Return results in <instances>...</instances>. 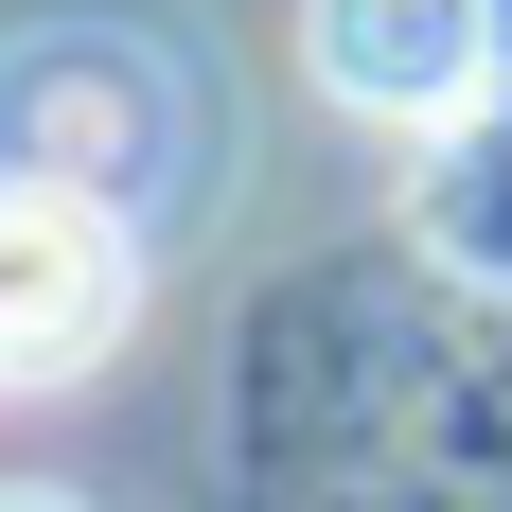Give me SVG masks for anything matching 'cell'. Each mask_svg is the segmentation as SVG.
Masks as SVG:
<instances>
[{"mask_svg": "<svg viewBox=\"0 0 512 512\" xmlns=\"http://www.w3.org/2000/svg\"><path fill=\"white\" fill-rule=\"evenodd\" d=\"M124 318H142L124 212L71 195V177H0V389H71V371H106Z\"/></svg>", "mask_w": 512, "mask_h": 512, "instance_id": "6da1fadb", "label": "cell"}, {"mask_svg": "<svg viewBox=\"0 0 512 512\" xmlns=\"http://www.w3.org/2000/svg\"><path fill=\"white\" fill-rule=\"evenodd\" d=\"M0 512H89V495H53V477H0Z\"/></svg>", "mask_w": 512, "mask_h": 512, "instance_id": "277c9868", "label": "cell"}, {"mask_svg": "<svg viewBox=\"0 0 512 512\" xmlns=\"http://www.w3.org/2000/svg\"><path fill=\"white\" fill-rule=\"evenodd\" d=\"M495 106H512V0H495Z\"/></svg>", "mask_w": 512, "mask_h": 512, "instance_id": "5b68a950", "label": "cell"}, {"mask_svg": "<svg viewBox=\"0 0 512 512\" xmlns=\"http://www.w3.org/2000/svg\"><path fill=\"white\" fill-rule=\"evenodd\" d=\"M0 124H18V177H71V195H177V124H159L142 53L124 36H36L0 71Z\"/></svg>", "mask_w": 512, "mask_h": 512, "instance_id": "7a4b0ae2", "label": "cell"}, {"mask_svg": "<svg viewBox=\"0 0 512 512\" xmlns=\"http://www.w3.org/2000/svg\"><path fill=\"white\" fill-rule=\"evenodd\" d=\"M301 53L354 124H407V142L495 106V0H301Z\"/></svg>", "mask_w": 512, "mask_h": 512, "instance_id": "3957f363", "label": "cell"}]
</instances>
